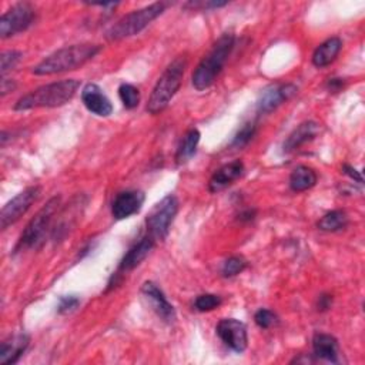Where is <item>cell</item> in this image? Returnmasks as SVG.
Returning <instances> with one entry per match:
<instances>
[{
  "mask_svg": "<svg viewBox=\"0 0 365 365\" xmlns=\"http://www.w3.org/2000/svg\"><path fill=\"white\" fill-rule=\"evenodd\" d=\"M101 50V46L91 43L71 44L63 48L56 50L43 58L38 64L33 67V73L36 76H51L57 73H64L70 70H76L96 57Z\"/></svg>",
  "mask_w": 365,
  "mask_h": 365,
  "instance_id": "cell-1",
  "label": "cell"
},
{
  "mask_svg": "<svg viewBox=\"0 0 365 365\" xmlns=\"http://www.w3.org/2000/svg\"><path fill=\"white\" fill-rule=\"evenodd\" d=\"M78 87L80 81L76 78H66L40 86L20 97L14 104V110L23 111L31 108L64 106L74 97Z\"/></svg>",
  "mask_w": 365,
  "mask_h": 365,
  "instance_id": "cell-2",
  "label": "cell"
},
{
  "mask_svg": "<svg viewBox=\"0 0 365 365\" xmlns=\"http://www.w3.org/2000/svg\"><path fill=\"white\" fill-rule=\"evenodd\" d=\"M235 43V34L232 31H227L220 36V38L214 43L212 48L208 54L198 63L192 73V86L202 91L212 86L225 66Z\"/></svg>",
  "mask_w": 365,
  "mask_h": 365,
  "instance_id": "cell-3",
  "label": "cell"
},
{
  "mask_svg": "<svg viewBox=\"0 0 365 365\" xmlns=\"http://www.w3.org/2000/svg\"><path fill=\"white\" fill-rule=\"evenodd\" d=\"M187 64H188L187 54H180L165 67V70L157 80L150 94V98L145 107L150 114L155 115L167 108V106L170 104L173 97L177 94L178 88L181 87Z\"/></svg>",
  "mask_w": 365,
  "mask_h": 365,
  "instance_id": "cell-4",
  "label": "cell"
},
{
  "mask_svg": "<svg viewBox=\"0 0 365 365\" xmlns=\"http://www.w3.org/2000/svg\"><path fill=\"white\" fill-rule=\"evenodd\" d=\"M168 3L165 1H155L150 6H145L143 9L134 10L125 16H123L117 23H114L107 34L106 38L108 41H117L123 40L131 36L138 34L141 30H144L151 21H154L158 16L164 13Z\"/></svg>",
  "mask_w": 365,
  "mask_h": 365,
  "instance_id": "cell-5",
  "label": "cell"
},
{
  "mask_svg": "<svg viewBox=\"0 0 365 365\" xmlns=\"http://www.w3.org/2000/svg\"><path fill=\"white\" fill-rule=\"evenodd\" d=\"M60 200H61L60 195L50 198L46 202V205H43L37 211V214L27 222L26 228L23 230V232L14 247V252L37 247L38 244L43 242V240L50 228V224L53 221V217L58 210Z\"/></svg>",
  "mask_w": 365,
  "mask_h": 365,
  "instance_id": "cell-6",
  "label": "cell"
},
{
  "mask_svg": "<svg viewBox=\"0 0 365 365\" xmlns=\"http://www.w3.org/2000/svg\"><path fill=\"white\" fill-rule=\"evenodd\" d=\"M178 198L174 194H167L160 202L154 205L145 218L147 234L155 241H163L171 228V224L178 212Z\"/></svg>",
  "mask_w": 365,
  "mask_h": 365,
  "instance_id": "cell-7",
  "label": "cell"
},
{
  "mask_svg": "<svg viewBox=\"0 0 365 365\" xmlns=\"http://www.w3.org/2000/svg\"><path fill=\"white\" fill-rule=\"evenodd\" d=\"M36 20V10L30 3L11 6L0 19V37L7 38L27 30Z\"/></svg>",
  "mask_w": 365,
  "mask_h": 365,
  "instance_id": "cell-8",
  "label": "cell"
},
{
  "mask_svg": "<svg viewBox=\"0 0 365 365\" xmlns=\"http://www.w3.org/2000/svg\"><path fill=\"white\" fill-rule=\"evenodd\" d=\"M40 195V187H27L21 192H19L16 197H13L9 202L4 204V207L0 211V227L1 230H6L16 221H19L33 205V202Z\"/></svg>",
  "mask_w": 365,
  "mask_h": 365,
  "instance_id": "cell-9",
  "label": "cell"
},
{
  "mask_svg": "<svg viewBox=\"0 0 365 365\" xmlns=\"http://www.w3.org/2000/svg\"><path fill=\"white\" fill-rule=\"evenodd\" d=\"M220 339L234 352L245 351L248 345L247 327L244 322L235 318H224L215 327Z\"/></svg>",
  "mask_w": 365,
  "mask_h": 365,
  "instance_id": "cell-10",
  "label": "cell"
},
{
  "mask_svg": "<svg viewBox=\"0 0 365 365\" xmlns=\"http://www.w3.org/2000/svg\"><path fill=\"white\" fill-rule=\"evenodd\" d=\"M297 91H298V87L291 83L272 84L261 93L257 101V111L259 114H268L275 108H278L282 103L288 101L292 96L297 94Z\"/></svg>",
  "mask_w": 365,
  "mask_h": 365,
  "instance_id": "cell-11",
  "label": "cell"
},
{
  "mask_svg": "<svg viewBox=\"0 0 365 365\" xmlns=\"http://www.w3.org/2000/svg\"><path fill=\"white\" fill-rule=\"evenodd\" d=\"M155 245V240L153 237H150L148 234L145 237H143L140 241H137L123 257V259L120 261V265L117 268V271L113 275L114 284H117L118 277H121L125 272H130L131 269H134L135 267H138L141 264V261H144L147 258V255L151 252V250Z\"/></svg>",
  "mask_w": 365,
  "mask_h": 365,
  "instance_id": "cell-12",
  "label": "cell"
},
{
  "mask_svg": "<svg viewBox=\"0 0 365 365\" xmlns=\"http://www.w3.org/2000/svg\"><path fill=\"white\" fill-rule=\"evenodd\" d=\"M145 195L138 190H127L118 192L111 204V214L115 220L128 218L137 212H140L144 204Z\"/></svg>",
  "mask_w": 365,
  "mask_h": 365,
  "instance_id": "cell-13",
  "label": "cell"
},
{
  "mask_svg": "<svg viewBox=\"0 0 365 365\" xmlns=\"http://www.w3.org/2000/svg\"><path fill=\"white\" fill-rule=\"evenodd\" d=\"M141 292L150 301V304H151L154 312L158 315V318H161L167 324H171L175 321V317H177L175 309L168 302L164 292L157 287V284H154L153 281H145L141 287Z\"/></svg>",
  "mask_w": 365,
  "mask_h": 365,
  "instance_id": "cell-14",
  "label": "cell"
},
{
  "mask_svg": "<svg viewBox=\"0 0 365 365\" xmlns=\"http://www.w3.org/2000/svg\"><path fill=\"white\" fill-rule=\"evenodd\" d=\"M81 101L90 113L98 117H108L113 113V104L110 98L94 83H88L83 87Z\"/></svg>",
  "mask_w": 365,
  "mask_h": 365,
  "instance_id": "cell-15",
  "label": "cell"
},
{
  "mask_svg": "<svg viewBox=\"0 0 365 365\" xmlns=\"http://www.w3.org/2000/svg\"><path fill=\"white\" fill-rule=\"evenodd\" d=\"M244 171V164L240 160H234L228 164H224L215 173L211 175L208 181V190L210 192H218L228 185H231L237 178L242 175Z\"/></svg>",
  "mask_w": 365,
  "mask_h": 365,
  "instance_id": "cell-16",
  "label": "cell"
},
{
  "mask_svg": "<svg viewBox=\"0 0 365 365\" xmlns=\"http://www.w3.org/2000/svg\"><path fill=\"white\" fill-rule=\"evenodd\" d=\"M319 131V124L317 121H304L299 125H297L289 135L285 138L284 144H282V151L287 153H292L297 148H299L301 145L312 141L317 134Z\"/></svg>",
  "mask_w": 365,
  "mask_h": 365,
  "instance_id": "cell-17",
  "label": "cell"
},
{
  "mask_svg": "<svg viewBox=\"0 0 365 365\" xmlns=\"http://www.w3.org/2000/svg\"><path fill=\"white\" fill-rule=\"evenodd\" d=\"M30 344V336L27 334H17L0 345V364L10 365L16 364L21 355L26 352Z\"/></svg>",
  "mask_w": 365,
  "mask_h": 365,
  "instance_id": "cell-18",
  "label": "cell"
},
{
  "mask_svg": "<svg viewBox=\"0 0 365 365\" xmlns=\"http://www.w3.org/2000/svg\"><path fill=\"white\" fill-rule=\"evenodd\" d=\"M312 351L314 355L319 359L336 364L339 361V345L335 336L329 334L318 332L312 338Z\"/></svg>",
  "mask_w": 365,
  "mask_h": 365,
  "instance_id": "cell-19",
  "label": "cell"
},
{
  "mask_svg": "<svg viewBox=\"0 0 365 365\" xmlns=\"http://www.w3.org/2000/svg\"><path fill=\"white\" fill-rule=\"evenodd\" d=\"M342 48V40L339 37H329L321 43L312 53V64L318 68L329 66Z\"/></svg>",
  "mask_w": 365,
  "mask_h": 365,
  "instance_id": "cell-20",
  "label": "cell"
},
{
  "mask_svg": "<svg viewBox=\"0 0 365 365\" xmlns=\"http://www.w3.org/2000/svg\"><path fill=\"white\" fill-rule=\"evenodd\" d=\"M317 173L308 165H298L289 175V188L295 192L307 191L317 184Z\"/></svg>",
  "mask_w": 365,
  "mask_h": 365,
  "instance_id": "cell-21",
  "label": "cell"
},
{
  "mask_svg": "<svg viewBox=\"0 0 365 365\" xmlns=\"http://www.w3.org/2000/svg\"><path fill=\"white\" fill-rule=\"evenodd\" d=\"M200 137L201 135H200V131L197 128H190L184 134V137H182L178 148H177V154H175V163L178 165L185 164L195 154L197 145L200 143Z\"/></svg>",
  "mask_w": 365,
  "mask_h": 365,
  "instance_id": "cell-22",
  "label": "cell"
},
{
  "mask_svg": "<svg viewBox=\"0 0 365 365\" xmlns=\"http://www.w3.org/2000/svg\"><path fill=\"white\" fill-rule=\"evenodd\" d=\"M348 222L349 218L344 210H332L319 218L317 227L325 232H335L346 228Z\"/></svg>",
  "mask_w": 365,
  "mask_h": 365,
  "instance_id": "cell-23",
  "label": "cell"
},
{
  "mask_svg": "<svg viewBox=\"0 0 365 365\" xmlns=\"http://www.w3.org/2000/svg\"><path fill=\"white\" fill-rule=\"evenodd\" d=\"M255 133H257V124L254 121H248V123L242 124V127L232 137L230 147L231 148H244L254 138Z\"/></svg>",
  "mask_w": 365,
  "mask_h": 365,
  "instance_id": "cell-24",
  "label": "cell"
},
{
  "mask_svg": "<svg viewBox=\"0 0 365 365\" xmlns=\"http://www.w3.org/2000/svg\"><path fill=\"white\" fill-rule=\"evenodd\" d=\"M118 97L123 103V106L128 110H133L138 106L140 103V91L137 87L128 83H123L118 87Z\"/></svg>",
  "mask_w": 365,
  "mask_h": 365,
  "instance_id": "cell-25",
  "label": "cell"
},
{
  "mask_svg": "<svg viewBox=\"0 0 365 365\" xmlns=\"http://www.w3.org/2000/svg\"><path fill=\"white\" fill-rule=\"evenodd\" d=\"M245 268H247V261H245L242 257L232 255V257H230V258H227V259L224 261L222 268H221V274H222L225 278H230V277L238 275V274L242 272Z\"/></svg>",
  "mask_w": 365,
  "mask_h": 365,
  "instance_id": "cell-26",
  "label": "cell"
},
{
  "mask_svg": "<svg viewBox=\"0 0 365 365\" xmlns=\"http://www.w3.org/2000/svg\"><path fill=\"white\" fill-rule=\"evenodd\" d=\"M221 302H222L221 297H218L215 294H201L195 298L194 308L200 312H207V311H212V309L218 308L221 305Z\"/></svg>",
  "mask_w": 365,
  "mask_h": 365,
  "instance_id": "cell-27",
  "label": "cell"
},
{
  "mask_svg": "<svg viewBox=\"0 0 365 365\" xmlns=\"http://www.w3.org/2000/svg\"><path fill=\"white\" fill-rule=\"evenodd\" d=\"M254 321L255 324L262 328V329H268L271 327H274L277 322H278V317L271 311V309H267V308H261L255 312L254 315Z\"/></svg>",
  "mask_w": 365,
  "mask_h": 365,
  "instance_id": "cell-28",
  "label": "cell"
},
{
  "mask_svg": "<svg viewBox=\"0 0 365 365\" xmlns=\"http://www.w3.org/2000/svg\"><path fill=\"white\" fill-rule=\"evenodd\" d=\"M21 58V53L17 50H7L1 53V76L6 74V71L11 70Z\"/></svg>",
  "mask_w": 365,
  "mask_h": 365,
  "instance_id": "cell-29",
  "label": "cell"
},
{
  "mask_svg": "<svg viewBox=\"0 0 365 365\" xmlns=\"http://www.w3.org/2000/svg\"><path fill=\"white\" fill-rule=\"evenodd\" d=\"M80 305V298L77 295H63L58 299L57 305V312L58 314H67L74 311Z\"/></svg>",
  "mask_w": 365,
  "mask_h": 365,
  "instance_id": "cell-30",
  "label": "cell"
},
{
  "mask_svg": "<svg viewBox=\"0 0 365 365\" xmlns=\"http://www.w3.org/2000/svg\"><path fill=\"white\" fill-rule=\"evenodd\" d=\"M227 1H190L185 4V7H191L194 10H210V9H218L225 6Z\"/></svg>",
  "mask_w": 365,
  "mask_h": 365,
  "instance_id": "cell-31",
  "label": "cell"
},
{
  "mask_svg": "<svg viewBox=\"0 0 365 365\" xmlns=\"http://www.w3.org/2000/svg\"><path fill=\"white\" fill-rule=\"evenodd\" d=\"M342 173L346 174L351 180L356 181L358 184H362V182H364V178H362L361 173H359L358 170H355V168H354L352 165H349V164H344V165H342Z\"/></svg>",
  "mask_w": 365,
  "mask_h": 365,
  "instance_id": "cell-32",
  "label": "cell"
},
{
  "mask_svg": "<svg viewBox=\"0 0 365 365\" xmlns=\"http://www.w3.org/2000/svg\"><path fill=\"white\" fill-rule=\"evenodd\" d=\"M332 305V295L329 294H321L317 299V309L318 311H327Z\"/></svg>",
  "mask_w": 365,
  "mask_h": 365,
  "instance_id": "cell-33",
  "label": "cell"
},
{
  "mask_svg": "<svg viewBox=\"0 0 365 365\" xmlns=\"http://www.w3.org/2000/svg\"><path fill=\"white\" fill-rule=\"evenodd\" d=\"M325 87L329 93H338L344 87V80L342 78H329L327 81Z\"/></svg>",
  "mask_w": 365,
  "mask_h": 365,
  "instance_id": "cell-34",
  "label": "cell"
},
{
  "mask_svg": "<svg viewBox=\"0 0 365 365\" xmlns=\"http://www.w3.org/2000/svg\"><path fill=\"white\" fill-rule=\"evenodd\" d=\"M16 88V83L9 78H1V96H6L7 93L13 91Z\"/></svg>",
  "mask_w": 365,
  "mask_h": 365,
  "instance_id": "cell-35",
  "label": "cell"
},
{
  "mask_svg": "<svg viewBox=\"0 0 365 365\" xmlns=\"http://www.w3.org/2000/svg\"><path fill=\"white\" fill-rule=\"evenodd\" d=\"M254 215H255V211H254V210H247V211H244V212L240 214V220H242V221H250V220L254 218Z\"/></svg>",
  "mask_w": 365,
  "mask_h": 365,
  "instance_id": "cell-36",
  "label": "cell"
}]
</instances>
